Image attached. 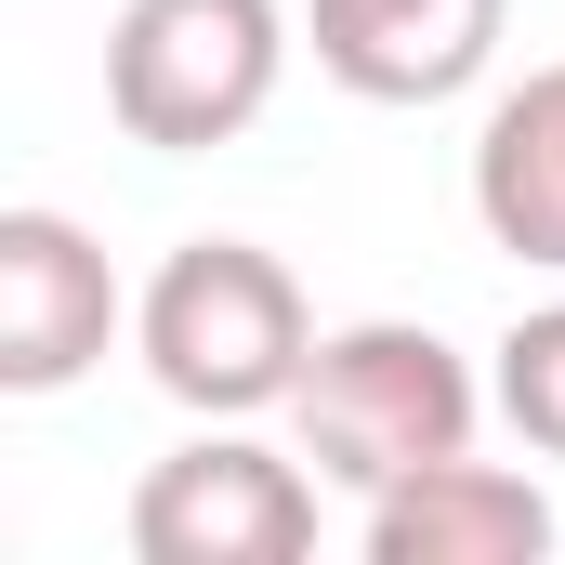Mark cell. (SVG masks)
<instances>
[{
    "label": "cell",
    "mask_w": 565,
    "mask_h": 565,
    "mask_svg": "<svg viewBox=\"0 0 565 565\" xmlns=\"http://www.w3.org/2000/svg\"><path fill=\"white\" fill-rule=\"evenodd\" d=\"M132 355L145 382L198 422H264L302 395L316 369V316H302V277L250 237H184L132 302Z\"/></svg>",
    "instance_id": "6da1fadb"
},
{
    "label": "cell",
    "mask_w": 565,
    "mask_h": 565,
    "mask_svg": "<svg viewBox=\"0 0 565 565\" xmlns=\"http://www.w3.org/2000/svg\"><path fill=\"white\" fill-rule=\"evenodd\" d=\"M487 408H500V395L473 382V355H460L447 329H422V316L316 329V369H302V395H289L302 460H316L329 487H355V500H382V487L422 473V460H460Z\"/></svg>",
    "instance_id": "7a4b0ae2"
},
{
    "label": "cell",
    "mask_w": 565,
    "mask_h": 565,
    "mask_svg": "<svg viewBox=\"0 0 565 565\" xmlns=\"http://www.w3.org/2000/svg\"><path fill=\"white\" fill-rule=\"evenodd\" d=\"M289 79V0H119L106 26V119L158 158L237 145Z\"/></svg>",
    "instance_id": "3957f363"
},
{
    "label": "cell",
    "mask_w": 565,
    "mask_h": 565,
    "mask_svg": "<svg viewBox=\"0 0 565 565\" xmlns=\"http://www.w3.org/2000/svg\"><path fill=\"white\" fill-rule=\"evenodd\" d=\"M316 487L329 473L277 460L250 422H211V434H184L171 460H145L132 553L145 565H302L316 553Z\"/></svg>",
    "instance_id": "277c9868"
},
{
    "label": "cell",
    "mask_w": 565,
    "mask_h": 565,
    "mask_svg": "<svg viewBox=\"0 0 565 565\" xmlns=\"http://www.w3.org/2000/svg\"><path fill=\"white\" fill-rule=\"evenodd\" d=\"M132 329V289L106 264L93 224L66 211H0V395H66L106 369V342Z\"/></svg>",
    "instance_id": "5b68a950"
},
{
    "label": "cell",
    "mask_w": 565,
    "mask_h": 565,
    "mask_svg": "<svg viewBox=\"0 0 565 565\" xmlns=\"http://www.w3.org/2000/svg\"><path fill=\"white\" fill-rule=\"evenodd\" d=\"M355 553L369 565H553L565 553V513L540 500V473L460 447V460L395 473L382 500H355Z\"/></svg>",
    "instance_id": "8992f818"
},
{
    "label": "cell",
    "mask_w": 565,
    "mask_h": 565,
    "mask_svg": "<svg viewBox=\"0 0 565 565\" xmlns=\"http://www.w3.org/2000/svg\"><path fill=\"white\" fill-rule=\"evenodd\" d=\"M500 26L513 0H302V40L355 106H460L500 66Z\"/></svg>",
    "instance_id": "52a82bcc"
},
{
    "label": "cell",
    "mask_w": 565,
    "mask_h": 565,
    "mask_svg": "<svg viewBox=\"0 0 565 565\" xmlns=\"http://www.w3.org/2000/svg\"><path fill=\"white\" fill-rule=\"evenodd\" d=\"M473 224H487V250L565 277V53L526 66L487 106V132H473Z\"/></svg>",
    "instance_id": "ba28073f"
},
{
    "label": "cell",
    "mask_w": 565,
    "mask_h": 565,
    "mask_svg": "<svg viewBox=\"0 0 565 565\" xmlns=\"http://www.w3.org/2000/svg\"><path fill=\"white\" fill-rule=\"evenodd\" d=\"M487 395H500V422L526 434L540 460H565V302H526V316L500 329V369H487Z\"/></svg>",
    "instance_id": "9c48e42d"
}]
</instances>
